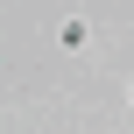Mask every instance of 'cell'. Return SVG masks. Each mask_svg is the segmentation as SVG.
<instances>
[{
    "instance_id": "1",
    "label": "cell",
    "mask_w": 134,
    "mask_h": 134,
    "mask_svg": "<svg viewBox=\"0 0 134 134\" xmlns=\"http://www.w3.org/2000/svg\"><path fill=\"white\" fill-rule=\"evenodd\" d=\"M57 42H64V49H85V42H92V21H78V14H71V21L57 28Z\"/></svg>"
},
{
    "instance_id": "2",
    "label": "cell",
    "mask_w": 134,
    "mask_h": 134,
    "mask_svg": "<svg viewBox=\"0 0 134 134\" xmlns=\"http://www.w3.org/2000/svg\"><path fill=\"white\" fill-rule=\"evenodd\" d=\"M127 106H134V85H127Z\"/></svg>"
}]
</instances>
